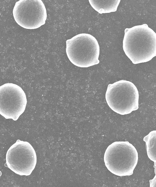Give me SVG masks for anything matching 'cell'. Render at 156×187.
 Returning <instances> with one entry per match:
<instances>
[{"instance_id": "cell-4", "label": "cell", "mask_w": 156, "mask_h": 187, "mask_svg": "<svg viewBox=\"0 0 156 187\" xmlns=\"http://www.w3.org/2000/svg\"><path fill=\"white\" fill-rule=\"evenodd\" d=\"M139 98L138 91L134 84L123 80L109 84L105 94L109 106L121 115L128 114L137 110Z\"/></svg>"}, {"instance_id": "cell-10", "label": "cell", "mask_w": 156, "mask_h": 187, "mask_svg": "<svg viewBox=\"0 0 156 187\" xmlns=\"http://www.w3.org/2000/svg\"><path fill=\"white\" fill-rule=\"evenodd\" d=\"M2 175V172L1 171H0V176H1Z\"/></svg>"}, {"instance_id": "cell-8", "label": "cell", "mask_w": 156, "mask_h": 187, "mask_svg": "<svg viewBox=\"0 0 156 187\" xmlns=\"http://www.w3.org/2000/svg\"><path fill=\"white\" fill-rule=\"evenodd\" d=\"M91 6L99 13L115 12L120 0H89Z\"/></svg>"}, {"instance_id": "cell-1", "label": "cell", "mask_w": 156, "mask_h": 187, "mask_svg": "<svg viewBox=\"0 0 156 187\" xmlns=\"http://www.w3.org/2000/svg\"><path fill=\"white\" fill-rule=\"evenodd\" d=\"M123 48L133 64L147 62L156 56V34L146 24L126 28Z\"/></svg>"}, {"instance_id": "cell-3", "label": "cell", "mask_w": 156, "mask_h": 187, "mask_svg": "<svg viewBox=\"0 0 156 187\" xmlns=\"http://www.w3.org/2000/svg\"><path fill=\"white\" fill-rule=\"evenodd\" d=\"M66 53L70 61L80 67L98 64L100 48L96 39L86 33L78 34L66 41Z\"/></svg>"}, {"instance_id": "cell-5", "label": "cell", "mask_w": 156, "mask_h": 187, "mask_svg": "<svg viewBox=\"0 0 156 187\" xmlns=\"http://www.w3.org/2000/svg\"><path fill=\"white\" fill-rule=\"evenodd\" d=\"M6 161L5 167L17 174L28 176L35 168L37 156L29 143L18 139L8 150Z\"/></svg>"}, {"instance_id": "cell-6", "label": "cell", "mask_w": 156, "mask_h": 187, "mask_svg": "<svg viewBox=\"0 0 156 187\" xmlns=\"http://www.w3.org/2000/svg\"><path fill=\"white\" fill-rule=\"evenodd\" d=\"M13 14L18 25L29 29L44 25L47 17L46 9L41 0H20L16 3Z\"/></svg>"}, {"instance_id": "cell-7", "label": "cell", "mask_w": 156, "mask_h": 187, "mask_svg": "<svg viewBox=\"0 0 156 187\" xmlns=\"http://www.w3.org/2000/svg\"><path fill=\"white\" fill-rule=\"evenodd\" d=\"M27 102L24 92L17 85L7 83L0 86V114L5 118L17 120Z\"/></svg>"}, {"instance_id": "cell-2", "label": "cell", "mask_w": 156, "mask_h": 187, "mask_svg": "<svg viewBox=\"0 0 156 187\" xmlns=\"http://www.w3.org/2000/svg\"><path fill=\"white\" fill-rule=\"evenodd\" d=\"M138 160L136 150L127 141L113 143L107 148L104 155V161L108 169L119 176L132 175Z\"/></svg>"}, {"instance_id": "cell-9", "label": "cell", "mask_w": 156, "mask_h": 187, "mask_svg": "<svg viewBox=\"0 0 156 187\" xmlns=\"http://www.w3.org/2000/svg\"><path fill=\"white\" fill-rule=\"evenodd\" d=\"M156 131L154 130L151 132L143 139V140L146 142L147 156L151 160L154 162L155 165L156 162Z\"/></svg>"}]
</instances>
